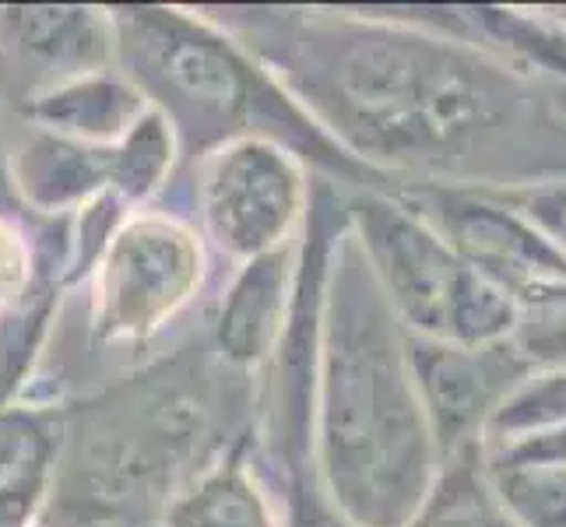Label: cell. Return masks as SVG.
Returning <instances> with one entry per match:
<instances>
[{
	"mask_svg": "<svg viewBox=\"0 0 566 527\" xmlns=\"http://www.w3.org/2000/svg\"><path fill=\"white\" fill-rule=\"evenodd\" d=\"M335 138L387 180L468 183L521 127L524 77L401 8H205Z\"/></svg>",
	"mask_w": 566,
	"mask_h": 527,
	"instance_id": "6da1fadb",
	"label": "cell"
},
{
	"mask_svg": "<svg viewBox=\"0 0 566 527\" xmlns=\"http://www.w3.org/2000/svg\"><path fill=\"white\" fill-rule=\"evenodd\" d=\"M310 467L353 527H401L440 472L405 330L348 229L324 292Z\"/></svg>",
	"mask_w": 566,
	"mask_h": 527,
	"instance_id": "7a4b0ae2",
	"label": "cell"
},
{
	"mask_svg": "<svg viewBox=\"0 0 566 527\" xmlns=\"http://www.w3.org/2000/svg\"><path fill=\"white\" fill-rule=\"evenodd\" d=\"M106 11L116 67L169 120L184 159L198 162L232 138L264 134L331 183L387 190V176L353 159L205 8L120 4Z\"/></svg>",
	"mask_w": 566,
	"mask_h": 527,
	"instance_id": "3957f363",
	"label": "cell"
},
{
	"mask_svg": "<svg viewBox=\"0 0 566 527\" xmlns=\"http://www.w3.org/2000/svg\"><path fill=\"white\" fill-rule=\"evenodd\" d=\"M345 211L348 232L405 335L458 345L511 338L514 292L468 267L395 193L359 190Z\"/></svg>",
	"mask_w": 566,
	"mask_h": 527,
	"instance_id": "277c9868",
	"label": "cell"
},
{
	"mask_svg": "<svg viewBox=\"0 0 566 527\" xmlns=\"http://www.w3.org/2000/svg\"><path fill=\"white\" fill-rule=\"evenodd\" d=\"M211 250L187 214L138 208L113 229L88 271V330L103 348L159 338L201 296Z\"/></svg>",
	"mask_w": 566,
	"mask_h": 527,
	"instance_id": "5b68a950",
	"label": "cell"
},
{
	"mask_svg": "<svg viewBox=\"0 0 566 527\" xmlns=\"http://www.w3.org/2000/svg\"><path fill=\"white\" fill-rule=\"evenodd\" d=\"M310 190V166L289 145L243 134L198 159L193 225L208 250L243 264L300 240Z\"/></svg>",
	"mask_w": 566,
	"mask_h": 527,
	"instance_id": "8992f818",
	"label": "cell"
},
{
	"mask_svg": "<svg viewBox=\"0 0 566 527\" xmlns=\"http://www.w3.org/2000/svg\"><path fill=\"white\" fill-rule=\"evenodd\" d=\"M419 219L451 243L458 257L506 292L566 278V267L545 246L535 225L514 211L490 183H398L390 187Z\"/></svg>",
	"mask_w": 566,
	"mask_h": 527,
	"instance_id": "52a82bcc",
	"label": "cell"
},
{
	"mask_svg": "<svg viewBox=\"0 0 566 527\" xmlns=\"http://www.w3.org/2000/svg\"><path fill=\"white\" fill-rule=\"evenodd\" d=\"M405 345L440 464L464 451H479L496 408L532 373L511 338L458 345L405 335Z\"/></svg>",
	"mask_w": 566,
	"mask_h": 527,
	"instance_id": "ba28073f",
	"label": "cell"
},
{
	"mask_svg": "<svg viewBox=\"0 0 566 527\" xmlns=\"http://www.w3.org/2000/svg\"><path fill=\"white\" fill-rule=\"evenodd\" d=\"M0 56L22 77L32 71L22 103L64 77L116 67L109 11L82 4L0 8Z\"/></svg>",
	"mask_w": 566,
	"mask_h": 527,
	"instance_id": "9c48e42d",
	"label": "cell"
},
{
	"mask_svg": "<svg viewBox=\"0 0 566 527\" xmlns=\"http://www.w3.org/2000/svg\"><path fill=\"white\" fill-rule=\"evenodd\" d=\"M296 261L300 240L243 261L232 271L211 320V351L226 369L258 373L275 356L292 309Z\"/></svg>",
	"mask_w": 566,
	"mask_h": 527,
	"instance_id": "30bf717a",
	"label": "cell"
},
{
	"mask_svg": "<svg viewBox=\"0 0 566 527\" xmlns=\"http://www.w3.org/2000/svg\"><path fill=\"white\" fill-rule=\"evenodd\" d=\"M155 527H285V517L240 436L166 499Z\"/></svg>",
	"mask_w": 566,
	"mask_h": 527,
	"instance_id": "8fae6325",
	"label": "cell"
},
{
	"mask_svg": "<svg viewBox=\"0 0 566 527\" xmlns=\"http://www.w3.org/2000/svg\"><path fill=\"white\" fill-rule=\"evenodd\" d=\"M148 99L120 67H99L56 82L22 103L35 130L109 148L148 113Z\"/></svg>",
	"mask_w": 566,
	"mask_h": 527,
	"instance_id": "7c38bea8",
	"label": "cell"
},
{
	"mask_svg": "<svg viewBox=\"0 0 566 527\" xmlns=\"http://www.w3.org/2000/svg\"><path fill=\"white\" fill-rule=\"evenodd\" d=\"M109 148L29 127L8 155V183L29 211L53 222L71 219L77 208L109 190Z\"/></svg>",
	"mask_w": 566,
	"mask_h": 527,
	"instance_id": "4fadbf2b",
	"label": "cell"
},
{
	"mask_svg": "<svg viewBox=\"0 0 566 527\" xmlns=\"http://www.w3.org/2000/svg\"><path fill=\"white\" fill-rule=\"evenodd\" d=\"M468 39L511 71L553 77L566 88V22L553 8L461 4Z\"/></svg>",
	"mask_w": 566,
	"mask_h": 527,
	"instance_id": "5bb4252c",
	"label": "cell"
},
{
	"mask_svg": "<svg viewBox=\"0 0 566 527\" xmlns=\"http://www.w3.org/2000/svg\"><path fill=\"white\" fill-rule=\"evenodd\" d=\"M401 527H514L493 496L482 446L443 461Z\"/></svg>",
	"mask_w": 566,
	"mask_h": 527,
	"instance_id": "9a60e30c",
	"label": "cell"
},
{
	"mask_svg": "<svg viewBox=\"0 0 566 527\" xmlns=\"http://www.w3.org/2000/svg\"><path fill=\"white\" fill-rule=\"evenodd\" d=\"M180 141L159 109H148L120 141L109 148V190L127 211L148 208L169 187Z\"/></svg>",
	"mask_w": 566,
	"mask_h": 527,
	"instance_id": "2e32d148",
	"label": "cell"
},
{
	"mask_svg": "<svg viewBox=\"0 0 566 527\" xmlns=\"http://www.w3.org/2000/svg\"><path fill=\"white\" fill-rule=\"evenodd\" d=\"M485 475L514 527H566V464L528 454H485Z\"/></svg>",
	"mask_w": 566,
	"mask_h": 527,
	"instance_id": "e0dca14e",
	"label": "cell"
},
{
	"mask_svg": "<svg viewBox=\"0 0 566 527\" xmlns=\"http://www.w3.org/2000/svg\"><path fill=\"white\" fill-rule=\"evenodd\" d=\"M566 429V369H532L485 429V454L556 436Z\"/></svg>",
	"mask_w": 566,
	"mask_h": 527,
	"instance_id": "ac0fdd59",
	"label": "cell"
},
{
	"mask_svg": "<svg viewBox=\"0 0 566 527\" xmlns=\"http://www.w3.org/2000/svg\"><path fill=\"white\" fill-rule=\"evenodd\" d=\"M61 285H67L64 261L53 257V246H39L22 219L0 211V317L22 309L39 292Z\"/></svg>",
	"mask_w": 566,
	"mask_h": 527,
	"instance_id": "d6986e66",
	"label": "cell"
},
{
	"mask_svg": "<svg viewBox=\"0 0 566 527\" xmlns=\"http://www.w3.org/2000/svg\"><path fill=\"white\" fill-rule=\"evenodd\" d=\"M511 345L532 369H566V278L517 292Z\"/></svg>",
	"mask_w": 566,
	"mask_h": 527,
	"instance_id": "ffe728a7",
	"label": "cell"
},
{
	"mask_svg": "<svg viewBox=\"0 0 566 527\" xmlns=\"http://www.w3.org/2000/svg\"><path fill=\"white\" fill-rule=\"evenodd\" d=\"M56 454L61 436H50L0 478V527H35L56 499Z\"/></svg>",
	"mask_w": 566,
	"mask_h": 527,
	"instance_id": "44dd1931",
	"label": "cell"
},
{
	"mask_svg": "<svg viewBox=\"0 0 566 527\" xmlns=\"http://www.w3.org/2000/svg\"><path fill=\"white\" fill-rule=\"evenodd\" d=\"M500 198L521 211L535 225L559 264L566 267V176H545V180H521V183H490Z\"/></svg>",
	"mask_w": 566,
	"mask_h": 527,
	"instance_id": "7402d4cb",
	"label": "cell"
},
{
	"mask_svg": "<svg viewBox=\"0 0 566 527\" xmlns=\"http://www.w3.org/2000/svg\"><path fill=\"white\" fill-rule=\"evenodd\" d=\"M50 436H56V429L46 422L43 412H35V408L18 404V408H8V412H0V478Z\"/></svg>",
	"mask_w": 566,
	"mask_h": 527,
	"instance_id": "603a6c76",
	"label": "cell"
},
{
	"mask_svg": "<svg viewBox=\"0 0 566 527\" xmlns=\"http://www.w3.org/2000/svg\"><path fill=\"white\" fill-rule=\"evenodd\" d=\"M496 454H528V457H549V461L566 464V429H563V433H556V436H545V440H535V443L514 446V451H496Z\"/></svg>",
	"mask_w": 566,
	"mask_h": 527,
	"instance_id": "cb8c5ba5",
	"label": "cell"
},
{
	"mask_svg": "<svg viewBox=\"0 0 566 527\" xmlns=\"http://www.w3.org/2000/svg\"><path fill=\"white\" fill-rule=\"evenodd\" d=\"M35 527H88V520H85V514H82V510H71L67 503L56 506V499H53L50 514H46L43 520H39Z\"/></svg>",
	"mask_w": 566,
	"mask_h": 527,
	"instance_id": "d4e9b609",
	"label": "cell"
},
{
	"mask_svg": "<svg viewBox=\"0 0 566 527\" xmlns=\"http://www.w3.org/2000/svg\"><path fill=\"white\" fill-rule=\"evenodd\" d=\"M553 109H556L559 120H566V88H559V95L553 99Z\"/></svg>",
	"mask_w": 566,
	"mask_h": 527,
	"instance_id": "484cf974",
	"label": "cell"
},
{
	"mask_svg": "<svg viewBox=\"0 0 566 527\" xmlns=\"http://www.w3.org/2000/svg\"><path fill=\"white\" fill-rule=\"evenodd\" d=\"M553 11H556V14L563 18V22H566V8H553Z\"/></svg>",
	"mask_w": 566,
	"mask_h": 527,
	"instance_id": "4316f807",
	"label": "cell"
}]
</instances>
